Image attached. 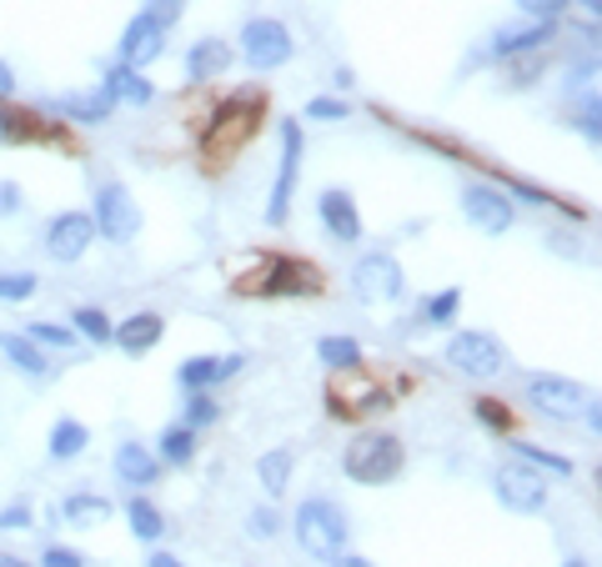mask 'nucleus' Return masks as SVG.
Returning a JSON list of instances; mask_svg holds the SVG:
<instances>
[{"label": "nucleus", "instance_id": "obj_23", "mask_svg": "<svg viewBox=\"0 0 602 567\" xmlns=\"http://www.w3.org/2000/svg\"><path fill=\"white\" fill-rule=\"evenodd\" d=\"M0 352H5V362H11L15 372H25V377H46L50 372L46 352H41L31 337H21V331H5V337H0Z\"/></svg>", "mask_w": 602, "mask_h": 567}, {"label": "nucleus", "instance_id": "obj_53", "mask_svg": "<svg viewBox=\"0 0 602 567\" xmlns=\"http://www.w3.org/2000/svg\"><path fill=\"white\" fill-rule=\"evenodd\" d=\"M582 11H588V15H598V0H582Z\"/></svg>", "mask_w": 602, "mask_h": 567}, {"label": "nucleus", "instance_id": "obj_25", "mask_svg": "<svg viewBox=\"0 0 602 567\" xmlns=\"http://www.w3.org/2000/svg\"><path fill=\"white\" fill-rule=\"evenodd\" d=\"M86 442H91V432H86V422H76V417H60V422L50 427V457L56 462L81 457Z\"/></svg>", "mask_w": 602, "mask_h": 567}, {"label": "nucleus", "instance_id": "obj_27", "mask_svg": "<svg viewBox=\"0 0 602 567\" xmlns=\"http://www.w3.org/2000/svg\"><path fill=\"white\" fill-rule=\"evenodd\" d=\"M161 462H171V467H186L191 457H196V432H191L186 422H177V427H166L161 432Z\"/></svg>", "mask_w": 602, "mask_h": 567}, {"label": "nucleus", "instance_id": "obj_5", "mask_svg": "<svg viewBox=\"0 0 602 567\" xmlns=\"http://www.w3.org/2000/svg\"><path fill=\"white\" fill-rule=\"evenodd\" d=\"M527 402H532V412L553 417V422H578V417L588 412L592 392L578 387L572 377H553V372H537V377H527Z\"/></svg>", "mask_w": 602, "mask_h": 567}, {"label": "nucleus", "instance_id": "obj_49", "mask_svg": "<svg viewBox=\"0 0 602 567\" xmlns=\"http://www.w3.org/2000/svg\"><path fill=\"white\" fill-rule=\"evenodd\" d=\"M146 567H186V563H181V557H171V553H151V563H146Z\"/></svg>", "mask_w": 602, "mask_h": 567}, {"label": "nucleus", "instance_id": "obj_24", "mask_svg": "<svg viewBox=\"0 0 602 567\" xmlns=\"http://www.w3.org/2000/svg\"><path fill=\"white\" fill-rule=\"evenodd\" d=\"M60 518L76 522V528H95V522L111 518V502L101 492H71L66 502H60Z\"/></svg>", "mask_w": 602, "mask_h": 567}, {"label": "nucleus", "instance_id": "obj_43", "mask_svg": "<svg viewBox=\"0 0 602 567\" xmlns=\"http://www.w3.org/2000/svg\"><path fill=\"white\" fill-rule=\"evenodd\" d=\"M0 528H5V532L31 528V502H11V508L0 512Z\"/></svg>", "mask_w": 602, "mask_h": 567}, {"label": "nucleus", "instance_id": "obj_52", "mask_svg": "<svg viewBox=\"0 0 602 567\" xmlns=\"http://www.w3.org/2000/svg\"><path fill=\"white\" fill-rule=\"evenodd\" d=\"M563 567H592V563H588V557H567Z\"/></svg>", "mask_w": 602, "mask_h": 567}, {"label": "nucleus", "instance_id": "obj_6", "mask_svg": "<svg viewBox=\"0 0 602 567\" xmlns=\"http://www.w3.org/2000/svg\"><path fill=\"white\" fill-rule=\"evenodd\" d=\"M91 226L101 231L106 241L126 247L136 231H141V206L130 202V191L121 181H106V186L95 191V206H91Z\"/></svg>", "mask_w": 602, "mask_h": 567}, {"label": "nucleus", "instance_id": "obj_2", "mask_svg": "<svg viewBox=\"0 0 602 567\" xmlns=\"http://www.w3.org/2000/svg\"><path fill=\"white\" fill-rule=\"evenodd\" d=\"M292 528H296V543H302V553L317 557V563H331V557L347 547V512L337 508V502H327V497H311V502H302Z\"/></svg>", "mask_w": 602, "mask_h": 567}, {"label": "nucleus", "instance_id": "obj_12", "mask_svg": "<svg viewBox=\"0 0 602 567\" xmlns=\"http://www.w3.org/2000/svg\"><path fill=\"white\" fill-rule=\"evenodd\" d=\"M91 241H95V226L86 212H60L56 222L46 226V251L56 261H81L86 251H91Z\"/></svg>", "mask_w": 602, "mask_h": 567}, {"label": "nucleus", "instance_id": "obj_17", "mask_svg": "<svg viewBox=\"0 0 602 567\" xmlns=\"http://www.w3.org/2000/svg\"><path fill=\"white\" fill-rule=\"evenodd\" d=\"M241 362L247 356H191V362H181V372H177V382L186 392H212V387H222L226 377H237L241 372Z\"/></svg>", "mask_w": 602, "mask_h": 567}, {"label": "nucleus", "instance_id": "obj_7", "mask_svg": "<svg viewBox=\"0 0 602 567\" xmlns=\"http://www.w3.org/2000/svg\"><path fill=\"white\" fill-rule=\"evenodd\" d=\"M447 366L462 372V377L487 382L508 366V352H502V342H497L492 331H457L447 342Z\"/></svg>", "mask_w": 602, "mask_h": 567}, {"label": "nucleus", "instance_id": "obj_10", "mask_svg": "<svg viewBox=\"0 0 602 567\" xmlns=\"http://www.w3.org/2000/svg\"><path fill=\"white\" fill-rule=\"evenodd\" d=\"M497 497H502V508L532 518V512L547 508V483H543V473H537V467H527V462H512V467H502V473H497Z\"/></svg>", "mask_w": 602, "mask_h": 567}, {"label": "nucleus", "instance_id": "obj_14", "mask_svg": "<svg viewBox=\"0 0 602 567\" xmlns=\"http://www.w3.org/2000/svg\"><path fill=\"white\" fill-rule=\"evenodd\" d=\"M261 292H266V296H317L321 292V276H317V267H307V261L276 257V261H266Z\"/></svg>", "mask_w": 602, "mask_h": 567}, {"label": "nucleus", "instance_id": "obj_9", "mask_svg": "<svg viewBox=\"0 0 602 567\" xmlns=\"http://www.w3.org/2000/svg\"><path fill=\"white\" fill-rule=\"evenodd\" d=\"M462 216H467L482 237H502V231H512V196L502 186L473 181V186H462Z\"/></svg>", "mask_w": 602, "mask_h": 567}, {"label": "nucleus", "instance_id": "obj_21", "mask_svg": "<svg viewBox=\"0 0 602 567\" xmlns=\"http://www.w3.org/2000/svg\"><path fill=\"white\" fill-rule=\"evenodd\" d=\"M226 66H231V46H226L222 36H201L196 46L186 50V76L196 86H212L226 76Z\"/></svg>", "mask_w": 602, "mask_h": 567}, {"label": "nucleus", "instance_id": "obj_40", "mask_svg": "<svg viewBox=\"0 0 602 567\" xmlns=\"http://www.w3.org/2000/svg\"><path fill=\"white\" fill-rule=\"evenodd\" d=\"M477 422L482 427H492V432H508V407H497L492 397H477Z\"/></svg>", "mask_w": 602, "mask_h": 567}, {"label": "nucleus", "instance_id": "obj_1", "mask_svg": "<svg viewBox=\"0 0 602 567\" xmlns=\"http://www.w3.org/2000/svg\"><path fill=\"white\" fill-rule=\"evenodd\" d=\"M401 467H407V447H401V438H391V432H362V438H352L342 452V473L362 487L397 483Z\"/></svg>", "mask_w": 602, "mask_h": 567}, {"label": "nucleus", "instance_id": "obj_30", "mask_svg": "<svg viewBox=\"0 0 602 567\" xmlns=\"http://www.w3.org/2000/svg\"><path fill=\"white\" fill-rule=\"evenodd\" d=\"M126 518H130V532H136L141 543H156V537H161V532H166L161 508H151L146 497H136V502H130V508H126Z\"/></svg>", "mask_w": 602, "mask_h": 567}, {"label": "nucleus", "instance_id": "obj_47", "mask_svg": "<svg viewBox=\"0 0 602 567\" xmlns=\"http://www.w3.org/2000/svg\"><path fill=\"white\" fill-rule=\"evenodd\" d=\"M21 212V186L15 181H0V216H15Z\"/></svg>", "mask_w": 602, "mask_h": 567}, {"label": "nucleus", "instance_id": "obj_20", "mask_svg": "<svg viewBox=\"0 0 602 567\" xmlns=\"http://www.w3.org/2000/svg\"><path fill=\"white\" fill-rule=\"evenodd\" d=\"M50 111L66 121H76V126H101V121H111V111H116V101H111L101 86L95 91H66L60 101H50Z\"/></svg>", "mask_w": 602, "mask_h": 567}, {"label": "nucleus", "instance_id": "obj_28", "mask_svg": "<svg viewBox=\"0 0 602 567\" xmlns=\"http://www.w3.org/2000/svg\"><path fill=\"white\" fill-rule=\"evenodd\" d=\"M317 356L331 366V372H356V366H362V347H356L352 337H321Z\"/></svg>", "mask_w": 602, "mask_h": 567}, {"label": "nucleus", "instance_id": "obj_8", "mask_svg": "<svg viewBox=\"0 0 602 567\" xmlns=\"http://www.w3.org/2000/svg\"><path fill=\"white\" fill-rule=\"evenodd\" d=\"M352 292L362 296V302H397L401 292H407V272H401V261L391 257V251H366L362 261L352 267Z\"/></svg>", "mask_w": 602, "mask_h": 567}, {"label": "nucleus", "instance_id": "obj_11", "mask_svg": "<svg viewBox=\"0 0 602 567\" xmlns=\"http://www.w3.org/2000/svg\"><path fill=\"white\" fill-rule=\"evenodd\" d=\"M296 171H302V126L286 121V126H282V166H276V186H272V202H266V222H272V226H282L286 212H292Z\"/></svg>", "mask_w": 602, "mask_h": 567}, {"label": "nucleus", "instance_id": "obj_39", "mask_svg": "<svg viewBox=\"0 0 602 567\" xmlns=\"http://www.w3.org/2000/svg\"><path fill=\"white\" fill-rule=\"evenodd\" d=\"M518 5H522V15H532V21H557L572 0H518Z\"/></svg>", "mask_w": 602, "mask_h": 567}, {"label": "nucleus", "instance_id": "obj_41", "mask_svg": "<svg viewBox=\"0 0 602 567\" xmlns=\"http://www.w3.org/2000/svg\"><path fill=\"white\" fill-rule=\"evenodd\" d=\"M311 121H347V101H337V95H317L307 106Z\"/></svg>", "mask_w": 602, "mask_h": 567}, {"label": "nucleus", "instance_id": "obj_38", "mask_svg": "<svg viewBox=\"0 0 602 567\" xmlns=\"http://www.w3.org/2000/svg\"><path fill=\"white\" fill-rule=\"evenodd\" d=\"M141 11H146V15H151V21H156V25H161V31H171V25H177V21H181V11H186V0H146Z\"/></svg>", "mask_w": 602, "mask_h": 567}, {"label": "nucleus", "instance_id": "obj_37", "mask_svg": "<svg viewBox=\"0 0 602 567\" xmlns=\"http://www.w3.org/2000/svg\"><path fill=\"white\" fill-rule=\"evenodd\" d=\"M36 286L41 282L31 272H0V302H31Z\"/></svg>", "mask_w": 602, "mask_h": 567}, {"label": "nucleus", "instance_id": "obj_36", "mask_svg": "<svg viewBox=\"0 0 602 567\" xmlns=\"http://www.w3.org/2000/svg\"><path fill=\"white\" fill-rule=\"evenodd\" d=\"M216 417H222V402H216L212 392H191V402H186V427H191V432L212 427Z\"/></svg>", "mask_w": 602, "mask_h": 567}, {"label": "nucleus", "instance_id": "obj_19", "mask_svg": "<svg viewBox=\"0 0 602 567\" xmlns=\"http://www.w3.org/2000/svg\"><path fill=\"white\" fill-rule=\"evenodd\" d=\"M161 337H166V317H156V311H136V317H126L121 327H111V342L126 356H146Z\"/></svg>", "mask_w": 602, "mask_h": 567}, {"label": "nucleus", "instance_id": "obj_22", "mask_svg": "<svg viewBox=\"0 0 602 567\" xmlns=\"http://www.w3.org/2000/svg\"><path fill=\"white\" fill-rule=\"evenodd\" d=\"M116 477L126 487H151L156 477H161V457H151L141 442H121L116 447Z\"/></svg>", "mask_w": 602, "mask_h": 567}, {"label": "nucleus", "instance_id": "obj_4", "mask_svg": "<svg viewBox=\"0 0 602 567\" xmlns=\"http://www.w3.org/2000/svg\"><path fill=\"white\" fill-rule=\"evenodd\" d=\"M292 56H296V41L282 21L257 15V21L241 25V60H247L251 71H276V66H286Z\"/></svg>", "mask_w": 602, "mask_h": 567}, {"label": "nucleus", "instance_id": "obj_18", "mask_svg": "<svg viewBox=\"0 0 602 567\" xmlns=\"http://www.w3.org/2000/svg\"><path fill=\"white\" fill-rule=\"evenodd\" d=\"M101 91H106L116 106H151L156 101V86L146 81L136 66H121V60L101 71Z\"/></svg>", "mask_w": 602, "mask_h": 567}, {"label": "nucleus", "instance_id": "obj_31", "mask_svg": "<svg viewBox=\"0 0 602 567\" xmlns=\"http://www.w3.org/2000/svg\"><path fill=\"white\" fill-rule=\"evenodd\" d=\"M462 311V286H447V292L427 296L422 302V321L427 327H452V317Z\"/></svg>", "mask_w": 602, "mask_h": 567}, {"label": "nucleus", "instance_id": "obj_34", "mask_svg": "<svg viewBox=\"0 0 602 567\" xmlns=\"http://www.w3.org/2000/svg\"><path fill=\"white\" fill-rule=\"evenodd\" d=\"M36 347H56V352H71L76 347V327H56V321H31V331H25Z\"/></svg>", "mask_w": 602, "mask_h": 567}, {"label": "nucleus", "instance_id": "obj_46", "mask_svg": "<svg viewBox=\"0 0 602 567\" xmlns=\"http://www.w3.org/2000/svg\"><path fill=\"white\" fill-rule=\"evenodd\" d=\"M502 191H508V196H518V202H527V206H547V202H553L547 191L527 186V181H512V186H502Z\"/></svg>", "mask_w": 602, "mask_h": 567}, {"label": "nucleus", "instance_id": "obj_13", "mask_svg": "<svg viewBox=\"0 0 602 567\" xmlns=\"http://www.w3.org/2000/svg\"><path fill=\"white\" fill-rule=\"evenodd\" d=\"M166 56V31L151 21V15H136V21L121 31V66H136V71H146L151 60Z\"/></svg>", "mask_w": 602, "mask_h": 567}, {"label": "nucleus", "instance_id": "obj_45", "mask_svg": "<svg viewBox=\"0 0 602 567\" xmlns=\"http://www.w3.org/2000/svg\"><path fill=\"white\" fill-rule=\"evenodd\" d=\"M41 563H46V567H86V557L76 553V547H46Z\"/></svg>", "mask_w": 602, "mask_h": 567}, {"label": "nucleus", "instance_id": "obj_33", "mask_svg": "<svg viewBox=\"0 0 602 567\" xmlns=\"http://www.w3.org/2000/svg\"><path fill=\"white\" fill-rule=\"evenodd\" d=\"M71 321H76V337H86V342H101V347L111 342V317L101 307H81Z\"/></svg>", "mask_w": 602, "mask_h": 567}, {"label": "nucleus", "instance_id": "obj_32", "mask_svg": "<svg viewBox=\"0 0 602 567\" xmlns=\"http://www.w3.org/2000/svg\"><path fill=\"white\" fill-rule=\"evenodd\" d=\"M512 452H518V462H527V467H537V473L572 477V462H567V457H557V452H547V447H532V442H512Z\"/></svg>", "mask_w": 602, "mask_h": 567}, {"label": "nucleus", "instance_id": "obj_26", "mask_svg": "<svg viewBox=\"0 0 602 567\" xmlns=\"http://www.w3.org/2000/svg\"><path fill=\"white\" fill-rule=\"evenodd\" d=\"M257 477H261V487H266L272 497H282L286 483H292V452H286V447L261 452V457H257Z\"/></svg>", "mask_w": 602, "mask_h": 567}, {"label": "nucleus", "instance_id": "obj_44", "mask_svg": "<svg viewBox=\"0 0 602 567\" xmlns=\"http://www.w3.org/2000/svg\"><path fill=\"white\" fill-rule=\"evenodd\" d=\"M598 116H602V106H598V95H588V106H582V116H578V131H588V141L598 146Z\"/></svg>", "mask_w": 602, "mask_h": 567}, {"label": "nucleus", "instance_id": "obj_3", "mask_svg": "<svg viewBox=\"0 0 602 567\" xmlns=\"http://www.w3.org/2000/svg\"><path fill=\"white\" fill-rule=\"evenodd\" d=\"M257 121H261V95H257V91H241L237 101H226V106L216 111V126L206 131V156H212V161L237 156L241 146L251 141Z\"/></svg>", "mask_w": 602, "mask_h": 567}, {"label": "nucleus", "instance_id": "obj_42", "mask_svg": "<svg viewBox=\"0 0 602 567\" xmlns=\"http://www.w3.org/2000/svg\"><path fill=\"white\" fill-rule=\"evenodd\" d=\"M276 528H282V518H276L272 508H257L251 512V522H247L251 537H276Z\"/></svg>", "mask_w": 602, "mask_h": 567}, {"label": "nucleus", "instance_id": "obj_16", "mask_svg": "<svg viewBox=\"0 0 602 567\" xmlns=\"http://www.w3.org/2000/svg\"><path fill=\"white\" fill-rule=\"evenodd\" d=\"M557 36V21H527V25H508V31H497L487 56L497 60H512V56H527V50H543L547 41Z\"/></svg>", "mask_w": 602, "mask_h": 567}, {"label": "nucleus", "instance_id": "obj_48", "mask_svg": "<svg viewBox=\"0 0 602 567\" xmlns=\"http://www.w3.org/2000/svg\"><path fill=\"white\" fill-rule=\"evenodd\" d=\"M5 95H15V71L0 60V101H5Z\"/></svg>", "mask_w": 602, "mask_h": 567}, {"label": "nucleus", "instance_id": "obj_50", "mask_svg": "<svg viewBox=\"0 0 602 567\" xmlns=\"http://www.w3.org/2000/svg\"><path fill=\"white\" fill-rule=\"evenodd\" d=\"M331 567H372V563H366V557H347V553H337V557H331Z\"/></svg>", "mask_w": 602, "mask_h": 567}, {"label": "nucleus", "instance_id": "obj_35", "mask_svg": "<svg viewBox=\"0 0 602 567\" xmlns=\"http://www.w3.org/2000/svg\"><path fill=\"white\" fill-rule=\"evenodd\" d=\"M543 76V50H527V56H512L508 60V91H522Z\"/></svg>", "mask_w": 602, "mask_h": 567}, {"label": "nucleus", "instance_id": "obj_29", "mask_svg": "<svg viewBox=\"0 0 602 567\" xmlns=\"http://www.w3.org/2000/svg\"><path fill=\"white\" fill-rule=\"evenodd\" d=\"M41 136H46V126H41L36 116H25V111H5V106H0V141H5V146L41 141Z\"/></svg>", "mask_w": 602, "mask_h": 567}, {"label": "nucleus", "instance_id": "obj_51", "mask_svg": "<svg viewBox=\"0 0 602 567\" xmlns=\"http://www.w3.org/2000/svg\"><path fill=\"white\" fill-rule=\"evenodd\" d=\"M0 567H31V563H21V557H11V553H0Z\"/></svg>", "mask_w": 602, "mask_h": 567}, {"label": "nucleus", "instance_id": "obj_15", "mask_svg": "<svg viewBox=\"0 0 602 567\" xmlns=\"http://www.w3.org/2000/svg\"><path fill=\"white\" fill-rule=\"evenodd\" d=\"M317 216H321V226H327V237H331V241H342V247L362 241V212H356L352 191H337V186L321 191Z\"/></svg>", "mask_w": 602, "mask_h": 567}]
</instances>
